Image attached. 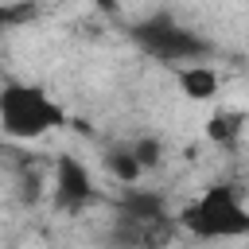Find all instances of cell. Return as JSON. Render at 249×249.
I'll use <instances>...</instances> for the list:
<instances>
[{
  "label": "cell",
  "mask_w": 249,
  "mask_h": 249,
  "mask_svg": "<svg viewBox=\"0 0 249 249\" xmlns=\"http://www.w3.org/2000/svg\"><path fill=\"white\" fill-rule=\"evenodd\" d=\"M66 124V109L35 82H4L0 86V132L8 140H43Z\"/></svg>",
  "instance_id": "obj_1"
},
{
  "label": "cell",
  "mask_w": 249,
  "mask_h": 249,
  "mask_svg": "<svg viewBox=\"0 0 249 249\" xmlns=\"http://www.w3.org/2000/svg\"><path fill=\"white\" fill-rule=\"evenodd\" d=\"M179 222L195 237H206V241L245 237L249 233V202L233 183H214L183 206Z\"/></svg>",
  "instance_id": "obj_2"
},
{
  "label": "cell",
  "mask_w": 249,
  "mask_h": 249,
  "mask_svg": "<svg viewBox=\"0 0 249 249\" xmlns=\"http://www.w3.org/2000/svg\"><path fill=\"white\" fill-rule=\"evenodd\" d=\"M132 43L152 54L156 62H167V66H183V62H198L210 54V43L198 39L195 31H187L183 23H175L167 12L160 16H148L140 23H132Z\"/></svg>",
  "instance_id": "obj_3"
},
{
  "label": "cell",
  "mask_w": 249,
  "mask_h": 249,
  "mask_svg": "<svg viewBox=\"0 0 249 249\" xmlns=\"http://www.w3.org/2000/svg\"><path fill=\"white\" fill-rule=\"evenodd\" d=\"M54 202L58 210H70L78 214L89 198H93V179H89V167L78 160V156H58L54 163Z\"/></svg>",
  "instance_id": "obj_4"
},
{
  "label": "cell",
  "mask_w": 249,
  "mask_h": 249,
  "mask_svg": "<svg viewBox=\"0 0 249 249\" xmlns=\"http://www.w3.org/2000/svg\"><path fill=\"white\" fill-rule=\"evenodd\" d=\"M175 82H179V93H183L187 101H214L218 89H222V74H218L206 58L175 66Z\"/></svg>",
  "instance_id": "obj_5"
},
{
  "label": "cell",
  "mask_w": 249,
  "mask_h": 249,
  "mask_svg": "<svg viewBox=\"0 0 249 249\" xmlns=\"http://www.w3.org/2000/svg\"><path fill=\"white\" fill-rule=\"evenodd\" d=\"M245 132V117L237 109H214L206 117V140H214L218 148H233Z\"/></svg>",
  "instance_id": "obj_6"
},
{
  "label": "cell",
  "mask_w": 249,
  "mask_h": 249,
  "mask_svg": "<svg viewBox=\"0 0 249 249\" xmlns=\"http://www.w3.org/2000/svg\"><path fill=\"white\" fill-rule=\"evenodd\" d=\"M101 163H105V171H109L117 183H124V187H132V183L144 175V163H140V156L132 152V144H128V148H113V152H105Z\"/></svg>",
  "instance_id": "obj_7"
},
{
  "label": "cell",
  "mask_w": 249,
  "mask_h": 249,
  "mask_svg": "<svg viewBox=\"0 0 249 249\" xmlns=\"http://www.w3.org/2000/svg\"><path fill=\"white\" fill-rule=\"evenodd\" d=\"M121 210L132 218V222H156V218H163V198L156 195V191H124V198H121Z\"/></svg>",
  "instance_id": "obj_8"
},
{
  "label": "cell",
  "mask_w": 249,
  "mask_h": 249,
  "mask_svg": "<svg viewBox=\"0 0 249 249\" xmlns=\"http://www.w3.org/2000/svg\"><path fill=\"white\" fill-rule=\"evenodd\" d=\"M132 152L140 156V163H144V171H148V167H156V163L163 160V144H160L156 136H144V140H136V144H132Z\"/></svg>",
  "instance_id": "obj_9"
},
{
  "label": "cell",
  "mask_w": 249,
  "mask_h": 249,
  "mask_svg": "<svg viewBox=\"0 0 249 249\" xmlns=\"http://www.w3.org/2000/svg\"><path fill=\"white\" fill-rule=\"evenodd\" d=\"M35 16V4H0V27H16Z\"/></svg>",
  "instance_id": "obj_10"
}]
</instances>
